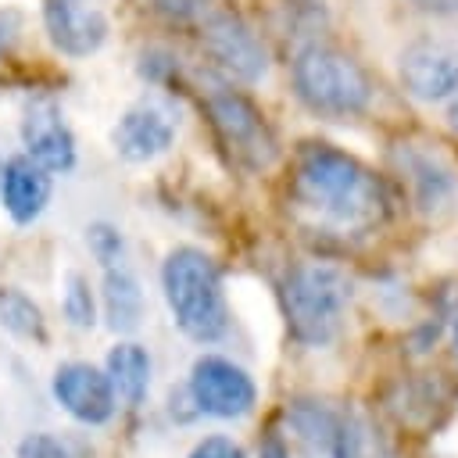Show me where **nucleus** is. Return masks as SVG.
Here are the masks:
<instances>
[{"instance_id": "f257e3e1", "label": "nucleus", "mask_w": 458, "mask_h": 458, "mask_svg": "<svg viewBox=\"0 0 458 458\" xmlns=\"http://www.w3.org/2000/svg\"><path fill=\"white\" fill-rule=\"evenodd\" d=\"M290 193L318 225L336 233H365L386 215L379 179L329 143H308L297 154Z\"/></svg>"}, {"instance_id": "f03ea898", "label": "nucleus", "mask_w": 458, "mask_h": 458, "mask_svg": "<svg viewBox=\"0 0 458 458\" xmlns=\"http://www.w3.org/2000/svg\"><path fill=\"white\" fill-rule=\"evenodd\" d=\"M354 297V283L340 265L329 261H301L283 279V311L290 336L304 347H329Z\"/></svg>"}, {"instance_id": "7ed1b4c3", "label": "nucleus", "mask_w": 458, "mask_h": 458, "mask_svg": "<svg viewBox=\"0 0 458 458\" xmlns=\"http://www.w3.org/2000/svg\"><path fill=\"white\" fill-rule=\"evenodd\" d=\"M161 290L172 311V322L197 344H215L225 326V293H222V276L215 261L197 250V247H175L168 250L161 265Z\"/></svg>"}, {"instance_id": "20e7f679", "label": "nucleus", "mask_w": 458, "mask_h": 458, "mask_svg": "<svg viewBox=\"0 0 458 458\" xmlns=\"http://www.w3.org/2000/svg\"><path fill=\"white\" fill-rule=\"evenodd\" d=\"M290 79L301 104L326 118H354L372 104V79L365 68L329 43L301 47L290 64Z\"/></svg>"}, {"instance_id": "39448f33", "label": "nucleus", "mask_w": 458, "mask_h": 458, "mask_svg": "<svg viewBox=\"0 0 458 458\" xmlns=\"http://www.w3.org/2000/svg\"><path fill=\"white\" fill-rule=\"evenodd\" d=\"M208 114H211V125H215L222 147L233 154L236 165L258 172L276 161V154H279L276 136L250 97H243L229 86H215L208 93Z\"/></svg>"}, {"instance_id": "423d86ee", "label": "nucleus", "mask_w": 458, "mask_h": 458, "mask_svg": "<svg viewBox=\"0 0 458 458\" xmlns=\"http://www.w3.org/2000/svg\"><path fill=\"white\" fill-rule=\"evenodd\" d=\"M190 401L200 415L211 419H243L258 404V386L236 361L222 354H200L190 369Z\"/></svg>"}, {"instance_id": "0eeeda50", "label": "nucleus", "mask_w": 458, "mask_h": 458, "mask_svg": "<svg viewBox=\"0 0 458 458\" xmlns=\"http://www.w3.org/2000/svg\"><path fill=\"white\" fill-rule=\"evenodd\" d=\"M401 86L415 100H444L458 89V39L447 36H419L401 50L397 64Z\"/></svg>"}, {"instance_id": "6e6552de", "label": "nucleus", "mask_w": 458, "mask_h": 458, "mask_svg": "<svg viewBox=\"0 0 458 458\" xmlns=\"http://www.w3.org/2000/svg\"><path fill=\"white\" fill-rule=\"evenodd\" d=\"M50 390H54V401L82 426H104V422H111V415L118 408V397H114L107 372L89 365V361L57 365Z\"/></svg>"}, {"instance_id": "1a4fd4ad", "label": "nucleus", "mask_w": 458, "mask_h": 458, "mask_svg": "<svg viewBox=\"0 0 458 458\" xmlns=\"http://www.w3.org/2000/svg\"><path fill=\"white\" fill-rule=\"evenodd\" d=\"M200 43H204V54L225 75H233L240 82H258L265 75V68H268L265 47L258 43V36L236 14H211L204 21Z\"/></svg>"}, {"instance_id": "9d476101", "label": "nucleus", "mask_w": 458, "mask_h": 458, "mask_svg": "<svg viewBox=\"0 0 458 458\" xmlns=\"http://www.w3.org/2000/svg\"><path fill=\"white\" fill-rule=\"evenodd\" d=\"M21 143L25 154L47 172H68L75 165V136L50 97L29 100L21 114Z\"/></svg>"}, {"instance_id": "9b49d317", "label": "nucleus", "mask_w": 458, "mask_h": 458, "mask_svg": "<svg viewBox=\"0 0 458 458\" xmlns=\"http://www.w3.org/2000/svg\"><path fill=\"white\" fill-rule=\"evenodd\" d=\"M175 140V122L165 107L157 104H136L129 107L114 129H111V147L118 157L132 161V165H143V161H154L161 157Z\"/></svg>"}, {"instance_id": "f8f14e48", "label": "nucleus", "mask_w": 458, "mask_h": 458, "mask_svg": "<svg viewBox=\"0 0 458 458\" xmlns=\"http://www.w3.org/2000/svg\"><path fill=\"white\" fill-rule=\"evenodd\" d=\"M43 21L50 43L68 57H89L107 39V18L82 0H47Z\"/></svg>"}, {"instance_id": "ddd939ff", "label": "nucleus", "mask_w": 458, "mask_h": 458, "mask_svg": "<svg viewBox=\"0 0 458 458\" xmlns=\"http://www.w3.org/2000/svg\"><path fill=\"white\" fill-rule=\"evenodd\" d=\"M0 200H4V211H7L18 225H29L32 218L43 215V208H47V200H50V172L39 168L29 154L4 161Z\"/></svg>"}, {"instance_id": "4468645a", "label": "nucleus", "mask_w": 458, "mask_h": 458, "mask_svg": "<svg viewBox=\"0 0 458 458\" xmlns=\"http://www.w3.org/2000/svg\"><path fill=\"white\" fill-rule=\"evenodd\" d=\"M100 301H104V318H107L111 333H132L140 326V318H143V286L129 268H122V265L104 268Z\"/></svg>"}, {"instance_id": "2eb2a0df", "label": "nucleus", "mask_w": 458, "mask_h": 458, "mask_svg": "<svg viewBox=\"0 0 458 458\" xmlns=\"http://www.w3.org/2000/svg\"><path fill=\"white\" fill-rule=\"evenodd\" d=\"M104 372L114 386V397L129 408L143 404L147 390H150V354L132 344V340H122L107 351V361H104Z\"/></svg>"}, {"instance_id": "dca6fc26", "label": "nucleus", "mask_w": 458, "mask_h": 458, "mask_svg": "<svg viewBox=\"0 0 458 458\" xmlns=\"http://www.w3.org/2000/svg\"><path fill=\"white\" fill-rule=\"evenodd\" d=\"M0 329L29 344H47V318L39 304L18 286H0Z\"/></svg>"}, {"instance_id": "f3484780", "label": "nucleus", "mask_w": 458, "mask_h": 458, "mask_svg": "<svg viewBox=\"0 0 458 458\" xmlns=\"http://www.w3.org/2000/svg\"><path fill=\"white\" fill-rule=\"evenodd\" d=\"M61 311L68 318V326L75 329H93L97 326V301L89 290V279L82 272H68L64 286H61Z\"/></svg>"}, {"instance_id": "a211bd4d", "label": "nucleus", "mask_w": 458, "mask_h": 458, "mask_svg": "<svg viewBox=\"0 0 458 458\" xmlns=\"http://www.w3.org/2000/svg\"><path fill=\"white\" fill-rule=\"evenodd\" d=\"M408 172H411V186H415L419 208L433 211L440 200L451 197V175H447V168L433 165V157H411Z\"/></svg>"}, {"instance_id": "6ab92c4d", "label": "nucleus", "mask_w": 458, "mask_h": 458, "mask_svg": "<svg viewBox=\"0 0 458 458\" xmlns=\"http://www.w3.org/2000/svg\"><path fill=\"white\" fill-rule=\"evenodd\" d=\"M86 243H89V250H93V258L107 268V265H118V258H122V250H125V240H122V233L111 225V222H93V225H86Z\"/></svg>"}, {"instance_id": "aec40b11", "label": "nucleus", "mask_w": 458, "mask_h": 458, "mask_svg": "<svg viewBox=\"0 0 458 458\" xmlns=\"http://www.w3.org/2000/svg\"><path fill=\"white\" fill-rule=\"evenodd\" d=\"M18 458H72V451L54 433H29L25 440H18Z\"/></svg>"}, {"instance_id": "412c9836", "label": "nucleus", "mask_w": 458, "mask_h": 458, "mask_svg": "<svg viewBox=\"0 0 458 458\" xmlns=\"http://www.w3.org/2000/svg\"><path fill=\"white\" fill-rule=\"evenodd\" d=\"M190 458H247V454H243V447H240L236 440H229V437H204V440L190 451Z\"/></svg>"}, {"instance_id": "4be33fe9", "label": "nucleus", "mask_w": 458, "mask_h": 458, "mask_svg": "<svg viewBox=\"0 0 458 458\" xmlns=\"http://www.w3.org/2000/svg\"><path fill=\"white\" fill-rule=\"evenodd\" d=\"M161 14H168V18H193L208 0H150Z\"/></svg>"}, {"instance_id": "5701e85b", "label": "nucleus", "mask_w": 458, "mask_h": 458, "mask_svg": "<svg viewBox=\"0 0 458 458\" xmlns=\"http://www.w3.org/2000/svg\"><path fill=\"white\" fill-rule=\"evenodd\" d=\"M18 29H21V14H18V11H11V7H0V54H7V50H11V43H14Z\"/></svg>"}, {"instance_id": "b1692460", "label": "nucleus", "mask_w": 458, "mask_h": 458, "mask_svg": "<svg viewBox=\"0 0 458 458\" xmlns=\"http://www.w3.org/2000/svg\"><path fill=\"white\" fill-rule=\"evenodd\" d=\"M426 14H458V0H411Z\"/></svg>"}, {"instance_id": "393cba45", "label": "nucleus", "mask_w": 458, "mask_h": 458, "mask_svg": "<svg viewBox=\"0 0 458 458\" xmlns=\"http://www.w3.org/2000/svg\"><path fill=\"white\" fill-rule=\"evenodd\" d=\"M258 458H290V451H286V444L279 440V437H268L265 444H261V454Z\"/></svg>"}, {"instance_id": "a878e982", "label": "nucleus", "mask_w": 458, "mask_h": 458, "mask_svg": "<svg viewBox=\"0 0 458 458\" xmlns=\"http://www.w3.org/2000/svg\"><path fill=\"white\" fill-rule=\"evenodd\" d=\"M447 125L458 132V89L451 93V107H447Z\"/></svg>"}, {"instance_id": "bb28decb", "label": "nucleus", "mask_w": 458, "mask_h": 458, "mask_svg": "<svg viewBox=\"0 0 458 458\" xmlns=\"http://www.w3.org/2000/svg\"><path fill=\"white\" fill-rule=\"evenodd\" d=\"M454 358H458V318H454Z\"/></svg>"}, {"instance_id": "cd10ccee", "label": "nucleus", "mask_w": 458, "mask_h": 458, "mask_svg": "<svg viewBox=\"0 0 458 458\" xmlns=\"http://www.w3.org/2000/svg\"><path fill=\"white\" fill-rule=\"evenodd\" d=\"M0 175H4V157H0Z\"/></svg>"}]
</instances>
